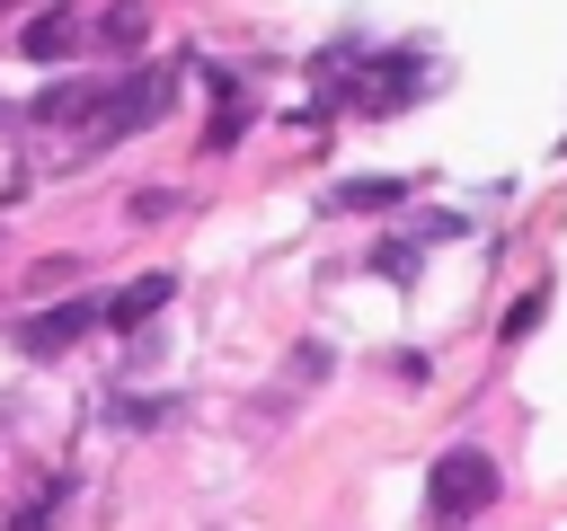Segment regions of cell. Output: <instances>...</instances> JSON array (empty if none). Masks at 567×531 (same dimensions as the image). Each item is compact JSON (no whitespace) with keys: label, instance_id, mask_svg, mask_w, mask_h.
<instances>
[{"label":"cell","instance_id":"obj_1","mask_svg":"<svg viewBox=\"0 0 567 531\" xmlns=\"http://www.w3.org/2000/svg\"><path fill=\"white\" fill-rule=\"evenodd\" d=\"M159 106H168V71H124V80H97V88H89V106L71 115V159L115 150L124 133L159 124Z\"/></svg>","mask_w":567,"mask_h":531},{"label":"cell","instance_id":"obj_2","mask_svg":"<svg viewBox=\"0 0 567 531\" xmlns=\"http://www.w3.org/2000/svg\"><path fill=\"white\" fill-rule=\"evenodd\" d=\"M425 504H434V522H470V513H487V504H496V460H487L478 442L443 451V460L425 469Z\"/></svg>","mask_w":567,"mask_h":531},{"label":"cell","instance_id":"obj_3","mask_svg":"<svg viewBox=\"0 0 567 531\" xmlns=\"http://www.w3.org/2000/svg\"><path fill=\"white\" fill-rule=\"evenodd\" d=\"M97 327V301H62V310H44V319H27L18 327V354H35V363H53L62 345H80Z\"/></svg>","mask_w":567,"mask_h":531},{"label":"cell","instance_id":"obj_4","mask_svg":"<svg viewBox=\"0 0 567 531\" xmlns=\"http://www.w3.org/2000/svg\"><path fill=\"white\" fill-rule=\"evenodd\" d=\"M416 88H425V62H416V53H390V62H372V80L354 88V106H363V115H390V106H408Z\"/></svg>","mask_w":567,"mask_h":531},{"label":"cell","instance_id":"obj_5","mask_svg":"<svg viewBox=\"0 0 567 531\" xmlns=\"http://www.w3.org/2000/svg\"><path fill=\"white\" fill-rule=\"evenodd\" d=\"M168 292H177V274H142V283H124V292H115V301H106L97 319H115V327H142V319H151V310H159Z\"/></svg>","mask_w":567,"mask_h":531},{"label":"cell","instance_id":"obj_6","mask_svg":"<svg viewBox=\"0 0 567 531\" xmlns=\"http://www.w3.org/2000/svg\"><path fill=\"white\" fill-rule=\"evenodd\" d=\"M71 44H80V18H71V0H53V9L27 27V53H35V62H62Z\"/></svg>","mask_w":567,"mask_h":531},{"label":"cell","instance_id":"obj_7","mask_svg":"<svg viewBox=\"0 0 567 531\" xmlns=\"http://www.w3.org/2000/svg\"><path fill=\"white\" fill-rule=\"evenodd\" d=\"M151 35V9L142 0H106V18H97V44H115V53H133Z\"/></svg>","mask_w":567,"mask_h":531},{"label":"cell","instance_id":"obj_8","mask_svg":"<svg viewBox=\"0 0 567 531\" xmlns=\"http://www.w3.org/2000/svg\"><path fill=\"white\" fill-rule=\"evenodd\" d=\"M328 204H337V212H381V204H408V177H354V186H337Z\"/></svg>","mask_w":567,"mask_h":531},{"label":"cell","instance_id":"obj_9","mask_svg":"<svg viewBox=\"0 0 567 531\" xmlns=\"http://www.w3.org/2000/svg\"><path fill=\"white\" fill-rule=\"evenodd\" d=\"M540 310H549V292L532 283V292H523V301L505 310V345H514V336H532V327H540Z\"/></svg>","mask_w":567,"mask_h":531},{"label":"cell","instance_id":"obj_10","mask_svg":"<svg viewBox=\"0 0 567 531\" xmlns=\"http://www.w3.org/2000/svg\"><path fill=\"white\" fill-rule=\"evenodd\" d=\"M53 513H62V487H35V504H18L9 531H53Z\"/></svg>","mask_w":567,"mask_h":531},{"label":"cell","instance_id":"obj_11","mask_svg":"<svg viewBox=\"0 0 567 531\" xmlns=\"http://www.w3.org/2000/svg\"><path fill=\"white\" fill-rule=\"evenodd\" d=\"M124 212H133V221H168V212H177V195H168V186H151V195H133Z\"/></svg>","mask_w":567,"mask_h":531},{"label":"cell","instance_id":"obj_12","mask_svg":"<svg viewBox=\"0 0 567 531\" xmlns=\"http://www.w3.org/2000/svg\"><path fill=\"white\" fill-rule=\"evenodd\" d=\"M9 9H27V0H0V18H9Z\"/></svg>","mask_w":567,"mask_h":531}]
</instances>
